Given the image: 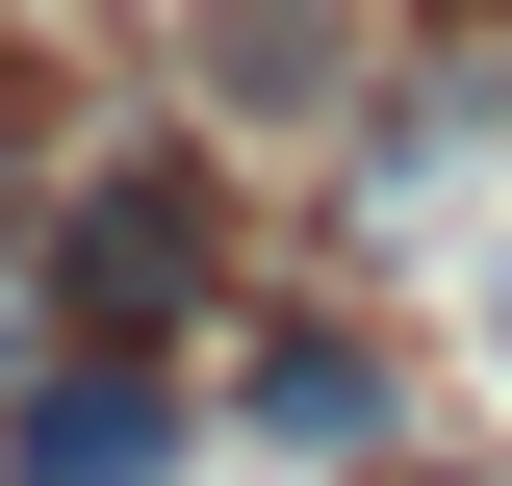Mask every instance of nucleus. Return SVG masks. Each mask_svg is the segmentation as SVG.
Returning a JSON list of instances; mask_svg holds the SVG:
<instances>
[{
  "instance_id": "1",
  "label": "nucleus",
  "mask_w": 512,
  "mask_h": 486,
  "mask_svg": "<svg viewBox=\"0 0 512 486\" xmlns=\"http://www.w3.org/2000/svg\"><path fill=\"white\" fill-rule=\"evenodd\" d=\"M0 461H26V486H154L180 435H154V384H103V359H77V384H26V435H0Z\"/></svg>"
},
{
  "instance_id": "2",
  "label": "nucleus",
  "mask_w": 512,
  "mask_h": 486,
  "mask_svg": "<svg viewBox=\"0 0 512 486\" xmlns=\"http://www.w3.org/2000/svg\"><path fill=\"white\" fill-rule=\"evenodd\" d=\"M77 307H103V333L180 307V180H103V205H77Z\"/></svg>"
},
{
  "instance_id": "3",
  "label": "nucleus",
  "mask_w": 512,
  "mask_h": 486,
  "mask_svg": "<svg viewBox=\"0 0 512 486\" xmlns=\"http://www.w3.org/2000/svg\"><path fill=\"white\" fill-rule=\"evenodd\" d=\"M205 103L308 128V103H333V26H308V0H231V26H205Z\"/></svg>"
},
{
  "instance_id": "4",
  "label": "nucleus",
  "mask_w": 512,
  "mask_h": 486,
  "mask_svg": "<svg viewBox=\"0 0 512 486\" xmlns=\"http://www.w3.org/2000/svg\"><path fill=\"white\" fill-rule=\"evenodd\" d=\"M487 333H512V307H487Z\"/></svg>"
}]
</instances>
